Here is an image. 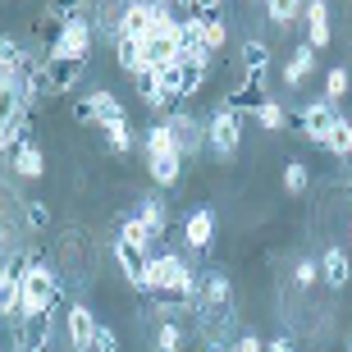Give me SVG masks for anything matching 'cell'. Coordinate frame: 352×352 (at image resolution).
<instances>
[{
	"label": "cell",
	"instance_id": "cell-1",
	"mask_svg": "<svg viewBox=\"0 0 352 352\" xmlns=\"http://www.w3.org/2000/svg\"><path fill=\"white\" fill-rule=\"evenodd\" d=\"M60 298H65V279L46 261H28V270H23V311H19V320L60 307Z\"/></svg>",
	"mask_w": 352,
	"mask_h": 352
},
{
	"label": "cell",
	"instance_id": "cell-2",
	"mask_svg": "<svg viewBox=\"0 0 352 352\" xmlns=\"http://www.w3.org/2000/svg\"><path fill=\"white\" fill-rule=\"evenodd\" d=\"M238 146H243V115H238L234 105H215V115L206 119V151L220 165H229V160L238 156Z\"/></svg>",
	"mask_w": 352,
	"mask_h": 352
},
{
	"label": "cell",
	"instance_id": "cell-3",
	"mask_svg": "<svg viewBox=\"0 0 352 352\" xmlns=\"http://www.w3.org/2000/svg\"><path fill=\"white\" fill-rule=\"evenodd\" d=\"M91 46H96V32H91V14H69L65 28H60V41H55L46 55H65V60H87Z\"/></svg>",
	"mask_w": 352,
	"mask_h": 352
},
{
	"label": "cell",
	"instance_id": "cell-4",
	"mask_svg": "<svg viewBox=\"0 0 352 352\" xmlns=\"http://www.w3.org/2000/svg\"><path fill=\"white\" fill-rule=\"evenodd\" d=\"M74 119H78V124H96V129H105V124H115V119H129V110L115 101V91L96 87V91H87V96L74 101Z\"/></svg>",
	"mask_w": 352,
	"mask_h": 352
},
{
	"label": "cell",
	"instance_id": "cell-5",
	"mask_svg": "<svg viewBox=\"0 0 352 352\" xmlns=\"http://www.w3.org/2000/svg\"><path fill=\"white\" fill-rule=\"evenodd\" d=\"M183 243H188L192 256H210V248H215V210L206 201L183 215Z\"/></svg>",
	"mask_w": 352,
	"mask_h": 352
},
{
	"label": "cell",
	"instance_id": "cell-6",
	"mask_svg": "<svg viewBox=\"0 0 352 352\" xmlns=\"http://www.w3.org/2000/svg\"><path fill=\"white\" fill-rule=\"evenodd\" d=\"M334 119H339V105H329L325 96H316V101H307L298 110V119H293V124H298V133L302 138H307V142H325V133L334 129Z\"/></svg>",
	"mask_w": 352,
	"mask_h": 352
},
{
	"label": "cell",
	"instance_id": "cell-7",
	"mask_svg": "<svg viewBox=\"0 0 352 352\" xmlns=\"http://www.w3.org/2000/svg\"><path fill=\"white\" fill-rule=\"evenodd\" d=\"M174 129V142H179V151H183V160L188 156H206V124L192 115V110H170V119H165Z\"/></svg>",
	"mask_w": 352,
	"mask_h": 352
},
{
	"label": "cell",
	"instance_id": "cell-8",
	"mask_svg": "<svg viewBox=\"0 0 352 352\" xmlns=\"http://www.w3.org/2000/svg\"><path fill=\"white\" fill-rule=\"evenodd\" d=\"M55 339V320L51 311L41 316H23V320H14V343L10 348H23V352H46Z\"/></svg>",
	"mask_w": 352,
	"mask_h": 352
},
{
	"label": "cell",
	"instance_id": "cell-9",
	"mask_svg": "<svg viewBox=\"0 0 352 352\" xmlns=\"http://www.w3.org/2000/svg\"><path fill=\"white\" fill-rule=\"evenodd\" d=\"M96 316H91L87 302H69L65 311V339H69V352H91V339H96Z\"/></svg>",
	"mask_w": 352,
	"mask_h": 352
},
{
	"label": "cell",
	"instance_id": "cell-10",
	"mask_svg": "<svg viewBox=\"0 0 352 352\" xmlns=\"http://www.w3.org/2000/svg\"><path fill=\"white\" fill-rule=\"evenodd\" d=\"M46 55V51H41ZM46 69H51V91L55 96H69V91L82 82L87 74V60H65V55H46Z\"/></svg>",
	"mask_w": 352,
	"mask_h": 352
},
{
	"label": "cell",
	"instance_id": "cell-11",
	"mask_svg": "<svg viewBox=\"0 0 352 352\" xmlns=\"http://www.w3.org/2000/svg\"><path fill=\"white\" fill-rule=\"evenodd\" d=\"M115 37H138V41L151 37V0H129V5H124Z\"/></svg>",
	"mask_w": 352,
	"mask_h": 352
},
{
	"label": "cell",
	"instance_id": "cell-12",
	"mask_svg": "<svg viewBox=\"0 0 352 352\" xmlns=\"http://www.w3.org/2000/svg\"><path fill=\"white\" fill-rule=\"evenodd\" d=\"M302 19H307V46L325 51L329 46V0H307Z\"/></svg>",
	"mask_w": 352,
	"mask_h": 352
},
{
	"label": "cell",
	"instance_id": "cell-13",
	"mask_svg": "<svg viewBox=\"0 0 352 352\" xmlns=\"http://www.w3.org/2000/svg\"><path fill=\"white\" fill-rule=\"evenodd\" d=\"M352 279V261L343 248H325V256H320V284L329 288V293H339V288H348Z\"/></svg>",
	"mask_w": 352,
	"mask_h": 352
},
{
	"label": "cell",
	"instance_id": "cell-14",
	"mask_svg": "<svg viewBox=\"0 0 352 352\" xmlns=\"http://www.w3.org/2000/svg\"><path fill=\"white\" fill-rule=\"evenodd\" d=\"M10 165H14V174H19V179H41V174H46V156H41V146L32 142V138H28V142H19L10 151Z\"/></svg>",
	"mask_w": 352,
	"mask_h": 352
},
{
	"label": "cell",
	"instance_id": "cell-15",
	"mask_svg": "<svg viewBox=\"0 0 352 352\" xmlns=\"http://www.w3.org/2000/svg\"><path fill=\"white\" fill-rule=\"evenodd\" d=\"M115 65L129 74V78H142L146 74V46L138 37H115Z\"/></svg>",
	"mask_w": 352,
	"mask_h": 352
},
{
	"label": "cell",
	"instance_id": "cell-16",
	"mask_svg": "<svg viewBox=\"0 0 352 352\" xmlns=\"http://www.w3.org/2000/svg\"><path fill=\"white\" fill-rule=\"evenodd\" d=\"M138 96H142V105H146V110H156V115H160V110H179V105H183V101H174L170 91L160 87V78L151 74V69L138 78Z\"/></svg>",
	"mask_w": 352,
	"mask_h": 352
},
{
	"label": "cell",
	"instance_id": "cell-17",
	"mask_svg": "<svg viewBox=\"0 0 352 352\" xmlns=\"http://www.w3.org/2000/svg\"><path fill=\"white\" fill-rule=\"evenodd\" d=\"M311 69H316V51L307 41L293 46V55H288V65H284V87H302V82L311 78Z\"/></svg>",
	"mask_w": 352,
	"mask_h": 352
},
{
	"label": "cell",
	"instance_id": "cell-18",
	"mask_svg": "<svg viewBox=\"0 0 352 352\" xmlns=\"http://www.w3.org/2000/svg\"><path fill=\"white\" fill-rule=\"evenodd\" d=\"M28 46L19 37H10V32H5V37H0V78H19V74H23V65H28Z\"/></svg>",
	"mask_w": 352,
	"mask_h": 352
},
{
	"label": "cell",
	"instance_id": "cell-19",
	"mask_svg": "<svg viewBox=\"0 0 352 352\" xmlns=\"http://www.w3.org/2000/svg\"><path fill=\"white\" fill-rule=\"evenodd\" d=\"M133 215H138V220H142V224H146V229H151L156 238H165V229H170V206H165V201H160L156 192H151V197H142Z\"/></svg>",
	"mask_w": 352,
	"mask_h": 352
},
{
	"label": "cell",
	"instance_id": "cell-20",
	"mask_svg": "<svg viewBox=\"0 0 352 352\" xmlns=\"http://www.w3.org/2000/svg\"><path fill=\"white\" fill-rule=\"evenodd\" d=\"M142 146H146V160H156V156H183V151H179V142H174V129L165 124V119L146 129Z\"/></svg>",
	"mask_w": 352,
	"mask_h": 352
},
{
	"label": "cell",
	"instance_id": "cell-21",
	"mask_svg": "<svg viewBox=\"0 0 352 352\" xmlns=\"http://www.w3.org/2000/svg\"><path fill=\"white\" fill-rule=\"evenodd\" d=\"M146 170H151L156 188H179L183 183V156H156V160H146Z\"/></svg>",
	"mask_w": 352,
	"mask_h": 352
},
{
	"label": "cell",
	"instance_id": "cell-22",
	"mask_svg": "<svg viewBox=\"0 0 352 352\" xmlns=\"http://www.w3.org/2000/svg\"><path fill=\"white\" fill-rule=\"evenodd\" d=\"M248 119H252V124H261L265 133H279V129L288 124V110H284L279 101H270V96H265V101H256V105L248 110Z\"/></svg>",
	"mask_w": 352,
	"mask_h": 352
},
{
	"label": "cell",
	"instance_id": "cell-23",
	"mask_svg": "<svg viewBox=\"0 0 352 352\" xmlns=\"http://www.w3.org/2000/svg\"><path fill=\"white\" fill-rule=\"evenodd\" d=\"M302 10H307V0H265V19H270L279 32H288V28L298 23Z\"/></svg>",
	"mask_w": 352,
	"mask_h": 352
},
{
	"label": "cell",
	"instance_id": "cell-24",
	"mask_svg": "<svg viewBox=\"0 0 352 352\" xmlns=\"http://www.w3.org/2000/svg\"><path fill=\"white\" fill-rule=\"evenodd\" d=\"M119 243H129V248H138V252H146V256H151V243H156V234H151V229H146L138 215H124V220H119Z\"/></svg>",
	"mask_w": 352,
	"mask_h": 352
},
{
	"label": "cell",
	"instance_id": "cell-25",
	"mask_svg": "<svg viewBox=\"0 0 352 352\" xmlns=\"http://www.w3.org/2000/svg\"><path fill=\"white\" fill-rule=\"evenodd\" d=\"M329 151V156H339V160H352V119H334V129L325 133V142H320Z\"/></svg>",
	"mask_w": 352,
	"mask_h": 352
},
{
	"label": "cell",
	"instance_id": "cell-26",
	"mask_svg": "<svg viewBox=\"0 0 352 352\" xmlns=\"http://www.w3.org/2000/svg\"><path fill=\"white\" fill-rule=\"evenodd\" d=\"M210 74H215V55H210V60H192V65H183V101L206 87Z\"/></svg>",
	"mask_w": 352,
	"mask_h": 352
},
{
	"label": "cell",
	"instance_id": "cell-27",
	"mask_svg": "<svg viewBox=\"0 0 352 352\" xmlns=\"http://www.w3.org/2000/svg\"><path fill=\"white\" fill-rule=\"evenodd\" d=\"M115 261H119V270H124V279L138 284V279H142V265H146V252H138V248H129V243L115 238Z\"/></svg>",
	"mask_w": 352,
	"mask_h": 352
},
{
	"label": "cell",
	"instance_id": "cell-28",
	"mask_svg": "<svg viewBox=\"0 0 352 352\" xmlns=\"http://www.w3.org/2000/svg\"><path fill=\"white\" fill-rule=\"evenodd\" d=\"M19 110H28L23 105V87H19L14 78H0V124H10Z\"/></svg>",
	"mask_w": 352,
	"mask_h": 352
},
{
	"label": "cell",
	"instance_id": "cell-29",
	"mask_svg": "<svg viewBox=\"0 0 352 352\" xmlns=\"http://www.w3.org/2000/svg\"><path fill=\"white\" fill-rule=\"evenodd\" d=\"M348 91H352V69H343V65L329 69V74H325V91H320V96H325L329 105H339Z\"/></svg>",
	"mask_w": 352,
	"mask_h": 352
},
{
	"label": "cell",
	"instance_id": "cell-30",
	"mask_svg": "<svg viewBox=\"0 0 352 352\" xmlns=\"http://www.w3.org/2000/svg\"><path fill=\"white\" fill-rule=\"evenodd\" d=\"M105 146L115 151V156H129L133 151V129H129V119H115V124H105Z\"/></svg>",
	"mask_w": 352,
	"mask_h": 352
},
{
	"label": "cell",
	"instance_id": "cell-31",
	"mask_svg": "<svg viewBox=\"0 0 352 352\" xmlns=\"http://www.w3.org/2000/svg\"><path fill=\"white\" fill-rule=\"evenodd\" d=\"M307 188H311V170H307L302 160H288V165H284V192L302 197Z\"/></svg>",
	"mask_w": 352,
	"mask_h": 352
},
{
	"label": "cell",
	"instance_id": "cell-32",
	"mask_svg": "<svg viewBox=\"0 0 352 352\" xmlns=\"http://www.w3.org/2000/svg\"><path fill=\"white\" fill-rule=\"evenodd\" d=\"M156 352H183V325L179 320H160L156 325Z\"/></svg>",
	"mask_w": 352,
	"mask_h": 352
},
{
	"label": "cell",
	"instance_id": "cell-33",
	"mask_svg": "<svg viewBox=\"0 0 352 352\" xmlns=\"http://www.w3.org/2000/svg\"><path fill=\"white\" fill-rule=\"evenodd\" d=\"M23 224L32 229V234L51 229V206H46V201H37V197H32V201H23Z\"/></svg>",
	"mask_w": 352,
	"mask_h": 352
},
{
	"label": "cell",
	"instance_id": "cell-34",
	"mask_svg": "<svg viewBox=\"0 0 352 352\" xmlns=\"http://www.w3.org/2000/svg\"><path fill=\"white\" fill-rule=\"evenodd\" d=\"M224 41H229V23H224V14H220V19H206V51L220 55Z\"/></svg>",
	"mask_w": 352,
	"mask_h": 352
},
{
	"label": "cell",
	"instance_id": "cell-35",
	"mask_svg": "<svg viewBox=\"0 0 352 352\" xmlns=\"http://www.w3.org/2000/svg\"><path fill=\"white\" fill-rule=\"evenodd\" d=\"M316 279H320V261L302 256V261L293 265V284H298V288H316Z\"/></svg>",
	"mask_w": 352,
	"mask_h": 352
},
{
	"label": "cell",
	"instance_id": "cell-36",
	"mask_svg": "<svg viewBox=\"0 0 352 352\" xmlns=\"http://www.w3.org/2000/svg\"><path fill=\"white\" fill-rule=\"evenodd\" d=\"M91 352H119V334H115L110 325H105V320L96 325V339H91Z\"/></svg>",
	"mask_w": 352,
	"mask_h": 352
},
{
	"label": "cell",
	"instance_id": "cell-37",
	"mask_svg": "<svg viewBox=\"0 0 352 352\" xmlns=\"http://www.w3.org/2000/svg\"><path fill=\"white\" fill-rule=\"evenodd\" d=\"M229 352H265V339H256V334H238V339L229 343Z\"/></svg>",
	"mask_w": 352,
	"mask_h": 352
},
{
	"label": "cell",
	"instance_id": "cell-38",
	"mask_svg": "<svg viewBox=\"0 0 352 352\" xmlns=\"http://www.w3.org/2000/svg\"><path fill=\"white\" fill-rule=\"evenodd\" d=\"M51 10L69 19V14H87V10H91V0H51Z\"/></svg>",
	"mask_w": 352,
	"mask_h": 352
},
{
	"label": "cell",
	"instance_id": "cell-39",
	"mask_svg": "<svg viewBox=\"0 0 352 352\" xmlns=\"http://www.w3.org/2000/svg\"><path fill=\"white\" fill-rule=\"evenodd\" d=\"M224 5H229V0H192V10L201 14V19H220Z\"/></svg>",
	"mask_w": 352,
	"mask_h": 352
},
{
	"label": "cell",
	"instance_id": "cell-40",
	"mask_svg": "<svg viewBox=\"0 0 352 352\" xmlns=\"http://www.w3.org/2000/svg\"><path fill=\"white\" fill-rule=\"evenodd\" d=\"M265 352H293V334H274V339H265Z\"/></svg>",
	"mask_w": 352,
	"mask_h": 352
},
{
	"label": "cell",
	"instance_id": "cell-41",
	"mask_svg": "<svg viewBox=\"0 0 352 352\" xmlns=\"http://www.w3.org/2000/svg\"><path fill=\"white\" fill-rule=\"evenodd\" d=\"M252 5H265V0H252Z\"/></svg>",
	"mask_w": 352,
	"mask_h": 352
},
{
	"label": "cell",
	"instance_id": "cell-42",
	"mask_svg": "<svg viewBox=\"0 0 352 352\" xmlns=\"http://www.w3.org/2000/svg\"><path fill=\"white\" fill-rule=\"evenodd\" d=\"M10 352H23V348H10Z\"/></svg>",
	"mask_w": 352,
	"mask_h": 352
},
{
	"label": "cell",
	"instance_id": "cell-43",
	"mask_svg": "<svg viewBox=\"0 0 352 352\" xmlns=\"http://www.w3.org/2000/svg\"><path fill=\"white\" fill-rule=\"evenodd\" d=\"M0 352H5V343H0Z\"/></svg>",
	"mask_w": 352,
	"mask_h": 352
},
{
	"label": "cell",
	"instance_id": "cell-44",
	"mask_svg": "<svg viewBox=\"0 0 352 352\" xmlns=\"http://www.w3.org/2000/svg\"><path fill=\"white\" fill-rule=\"evenodd\" d=\"M10 5H19V0H10Z\"/></svg>",
	"mask_w": 352,
	"mask_h": 352
},
{
	"label": "cell",
	"instance_id": "cell-45",
	"mask_svg": "<svg viewBox=\"0 0 352 352\" xmlns=\"http://www.w3.org/2000/svg\"><path fill=\"white\" fill-rule=\"evenodd\" d=\"M229 5H234V0H229Z\"/></svg>",
	"mask_w": 352,
	"mask_h": 352
},
{
	"label": "cell",
	"instance_id": "cell-46",
	"mask_svg": "<svg viewBox=\"0 0 352 352\" xmlns=\"http://www.w3.org/2000/svg\"><path fill=\"white\" fill-rule=\"evenodd\" d=\"M348 229H352V224H348Z\"/></svg>",
	"mask_w": 352,
	"mask_h": 352
}]
</instances>
